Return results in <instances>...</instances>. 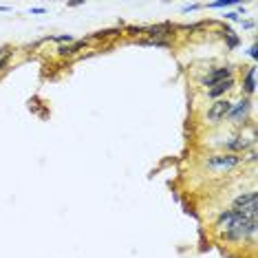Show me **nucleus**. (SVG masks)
Masks as SVG:
<instances>
[{"label":"nucleus","mask_w":258,"mask_h":258,"mask_svg":"<svg viewBox=\"0 0 258 258\" xmlns=\"http://www.w3.org/2000/svg\"><path fill=\"white\" fill-rule=\"evenodd\" d=\"M241 11L245 13V9L241 7ZM241 11H227V13H225V20H232V22H238V20H241Z\"/></svg>","instance_id":"obj_17"},{"label":"nucleus","mask_w":258,"mask_h":258,"mask_svg":"<svg viewBox=\"0 0 258 258\" xmlns=\"http://www.w3.org/2000/svg\"><path fill=\"white\" fill-rule=\"evenodd\" d=\"M252 146H254V142H252V139H247L245 135H236V137H232L229 142L223 144V148L227 150V152H232V154H238V152H243V150H247V148H252Z\"/></svg>","instance_id":"obj_9"},{"label":"nucleus","mask_w":258,"mask_h":258,"mask_svg":"<svg viewBox=\"0 0 258 258\" xmlns=\"http://www.w3.org/2000/svg\"><path fill=\"white\" fill-rule=\"evenodd\" d=\"M252 106H254V102H252L250 97H243L241 102L232 104V111H229L227 119H232L234 124H241V119H247V115H250Z\"/></svg>","instance_id":"obj_7"},{"label":"nucleus","mask_w":258,"mask_h":258,"mask_svg":"<svg viewBox=\"0 0 258 258\" xmlns=\"http://www.w3.org/2000/svg\"><path fill=\"white\" fill-rule=\"evenodd\" d=\"M135 44H139V46H154V49H170L172 42H168V40H148V37H144V40H135Z\"/></svg>","instance_id":"obj_13"},{"label":"nucleus","mask_w":258,"mask_h":258,"mask_svg":"<svg viewBox=\"0 0 258 258\" xmlns=\"http://www.w3.org/2000/svg\"><path fill=\"white\" fill-rule=\"evenodd\" d=\"M31 13H37V16H40V13H46V9H42V7H36V9H31Z\"/></svg>","instance_id":"obj_22"},{"label":"nucleus","mask_w":258,"mask_h":258,"mask_svg":"<svg viewBox=\"0 0 258 258\" xmlns=\"http://www.w3.org/2000/svg\"><path fill=\"white\" fill-rule=\"evenodd\" d=\"M234 84H236V79H234V77L221 79V82H217L214 86H210V88H208V97H210L212 102H214V100H221L223 95H227V93L232 91Z\"/></svg>","instance_id":"obj_8"},{"label":"nucleus","mask_w":258,"mask_h":258,"mask_svg":"<svg viewBox=\"0 0 258 258\" xmlns=\"http://www.w3.org/2000/svg\"><path fill=\"white\" fill-rule=\"evenodd\" d=\"M117 36H121L119 29H104V31H97V34L88 36L86 40L88 42H91V40H106V37H117Z\"/></svg>","instance_id":"obj_14"},{"label":"nucleus","mask_w":258,"mask_h":258,"mask_svg":"<svg viewBox=\"0 0 258 258\" xmlns=\"http://www.w3.org/2000/svg\"><path fill=\"white\" fill-rule=\"evenodd\" d=\"M232 104L234 102L225 100V97H221V100H214L212 104L208 106V111H205V121L212 126H219L221 121L227 119L229 111H232Z\"/></svg>","instance_id":"obj_4"},{"label":"nucleus","mask_w":258,"mask_h":258,"mask_svg":"<svg viewBox=\"0 0 258 258\" xmlns=\"http://www.w3.org/2000/svg\"><path fill=\"white\" fill-rule=\"evenodd\" d=\"M232 210H234V212L247 214V217H256V214H258V192L250 190V192L238 194L236 199L232 201Z\"/></svg>","instance_id":"obj_3"},{"label":"nucleus","mask_w":258,"mask_h":258,"mask_svg":"<svg viewBox=\"0 0 258 258\" xmlns=\"http://www.w3.org/2000/svg\"><path fill=\"white\" fill-rule=\"evenodd\" d=\"M196 9H201V4H199V2H192V4H185V7L181 9V11L187 13V11H196Z\"/></svg>","instance_id":"obj_19"},{"label":"nucleus","mask_w":258,"mask_h":258,"mask_svg":"<svg viewBox=\"0 0 258 258\" xmlns=\"http://www.w3.org/2000/svg\"><path fill=\"white\" fill-rule=\"evenodd\" d=\"M238 0H217V2H208L210 9H229V7H236Z\"/></svg>","instance_id":"obj_15"},{"label":"nucleus","mask_w":258,"mask_h":258,"mask_svg":"<svg viewBox=\"0 0 258 258\" xmlns=\"http://www.w3.org/2000/svg\"><path fill=\"white\" fill-rule=\"evenodd\" d=\"M250 58H252V60H256V58H258V46H256V44H252V49H250Z\"/></svg>","instance_id":"obj_21"},{"label":"nucleus","mask_w":258,"mask_h":258,"mask_svg":"<svg viewBox=\"0 0 258 258\" xmlns=\"http://www.w3.org/2000/svg\"><path fill=\"white\" fill-rule=\"evenodd\" d=\"M221 36H223V40H225V44H227V49H229V51H234L238 44H241V37L234 34L232 27L225 25V27H223V31H221Z\"/></svg>","instance_id":"obj_12"},{"label":"nucleus","mask_w":258,"mask_h":258,"mask_svg":"<svg viewBox=\"0 0 258 258\" xmlns=\"http://www.w3.org/2000/svg\"><path fill=\"white\" fill-rule=\"evenodd\" d=\"M241 161H243V157L232 154V152L210 154V157L205 159V168H210V170H214V172H225V170H232V168L241 166Z\"/></svg>","instance_id":"obj_2"},{"label":"nucleus","mask_w":258,"mask_h":258,"mask_svg":"<svg viewBox=\"0 0 258 258\" xmlns=\"http://www.w3.org/2000/svg\"><path fill=\"white\" fill-rule=\"evenodd\" d=\"M0 11H9V7L7 4H0Z\"/></svg>","instance_id":"obj_25"},{"label":"nucleus","mask_w":258,"mask_h":258,"mask_svg":"<svg viewBox=\"0 0 258 258\" xmlns=\"http://www.w3.org/2000/svg\"><path fill=\"white\" fill-rule=\"evenodd\" d=\"M4 53H9V46H0V58H2Z\"/></svg>","instance_id":"obj_24"},{"label":"nucleus","mask_w":258,"mask_h":258,"mask_svg":"<svg viewBox=\"0 0 258 258\" xmlns=\"http://www.w3.org/2000/svg\"><path fill=\"white\" fill-rule=\"evenodd\" d=\"M243 93H245L247 97H252L256 93V67L247 69L245 77H243Z\"/></svg>","instance_id":"obj_11"},{"label":"nucleus","mask_w":258,"mask_h":258,"mask_svg":"<svg viewBox=\"0 0 258 258\" xmlns=\"http://www.w3.org/2000/svg\"><path fill=\"white\" fill-rule=\"evenodd\" d=\"M247 161H256V152H254V150H252V152L247 154Z\"/></svg>","instance_id":"obj_23"},{"label":"nucleus","mask_w":258,"mask_h":258,"mask_svg":"<svg viewBox=\"0 0 258 258\" xmlns=\"http://www.w3.org/2000/svg\"><path fill=\"white\" fill-rule=\"evenodd\" d=\"M11 55H13V53H11V51H9V53H4L2 58H0V73H2L4 69L9 67V62H11Z\"/></svg>","instance_id":"obj_18"},{"label":"nucleus","mask_w":258,"mask_h":258,"mask_svg":"<svg viewBox=\"0 0 258 258\" xmlns=\"http://www.w3.org/2000/svg\"><path fill=\"white\" fill-rule=\"evenodd\" d=\"M144 29H146V27H142V25H128L126 27V34L137 37V36H144Z\"/></svg>","instance_id":"obj_16"},{"label":"nucleus","mask_w":258,"mask_h":258,"mask_svg":"<svg viewBox=\"0 0 258 258\" xmlns=\"http://www.w3.org/2000/svg\"><path fill=\"white\" fill-rule=\"evenodd\" d=\"M175 25L172 22H161V25H150L144 29V36H148V40H168L172 42L170 37L175 36Z\"/></svg>","instance_id":"obj_6"},{"label":"nucleus","mask_w":258,"mask_h":258,"mask_svg":"<svg viewBox=\"0 0 258 258\" xmlns=\"http://www.w3.org/2000/svg\"><path fill=\"white\" fill-rule=\"evenodd\" d=\"M241 25H243V29H254L256 22L254 20H241Z\"/></svg>","instance_id":"obj_20"},{"label":"nucleus","mask_w":258,"mask_h":258,"mask_svg":"<svg viewBox=\"0 0 258 258\" xmlns=\"http://www.w3.org/2000/svg\"><path fill=\"white\" fill-rule=\"evenodd\" d=\"M227 77H234V67L232 64H227V67H214L210 69L205 75H201L199 77V84L205 88L214 86L217 82H221V79H227Z\"/></svg>","instance_id":"obj_5"},{"label":"nucleus","mask_w":258,"mask_h":258,"mask_svg":"<svg viewBox=\"0 0 258 258\" xmlns=\"http://www.w3.org/2000/svg\"><path fill=\"white\" fill-rule=\"evenodd\" d=\"M214 227L221 232V236L229 243H243L247 238H254L258 221L256 217H247V214L234 212L232 208L229 210H221L214 221Z\"/></svg>","instance_id":"obj_1"},{"label":"nucleus","mask_w":258,"mask_h":258,"mask_svg":"<svg viewBox=\"0 0 258 258\" xmlns=\"http://www.w3.org/2000/svg\"><path fill=\"white\" fill-rule=\"evenodd\" d=\"M86 44H88L86 37H84V40H75L71 44H60L58 49H55V53H58L60 58H73V55H77V51H82Z\"/></svg>","instance_id":"obj_10"}]
</instances>
